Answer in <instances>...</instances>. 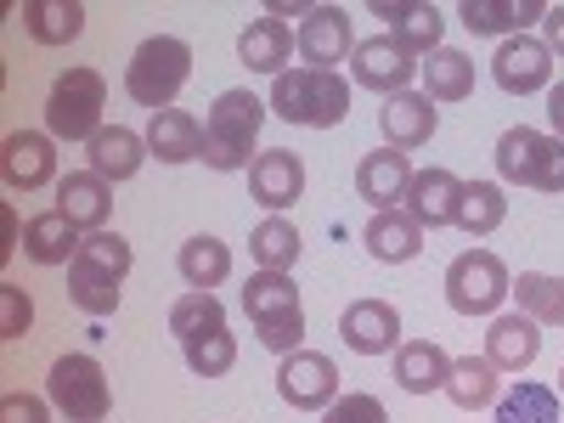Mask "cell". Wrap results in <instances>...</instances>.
Instances as JSON below:
<instances>
[{
	"label": "cell",
	"mask_w": 564,
	"mask_h": 423,
	"mask_svg": "<svg viewBox=\"0 0 564 423\" xmlns=\"http://www.w3.org/2000/svg\"><path fill=\"white\" fill-rule=\"evenodd\" d=\"M271 113L289 124H305V130H334L350 113V79L316 74V68H289L271 79Z\"/></svg>",
	"instance_id": "cell-1"
},
{
	"label": "cell",
	"mask_w": 564,
	"mask_h": 423,
	"mask_svg": "<svg viewBox=\"0 0 564 423\" xmlns=\"http://www.w3.org/2000/svg\"><path fill=\"white\" fill-rule=\"evenodd\" d=\"M265 108L271 102H260L254 90H220L209 119H204V164L220 170V175L249 170L254 164L249 153H254V135L265 124Z\"/></svg>",
	"instance_id": "cell-2"
},
{
	"label": "cell",
	"mask_w": 564,
	"mask_h": 423,
	"mask_svg": "<svg viewBox=\"0 0 564 423\" xmlns=\"http://www.w3.org/2000/svg\"><path fill=\"white\" fill-rule=\"evenodd\" d=\"M186 79H193V45L175 40V34L141 40V45H135V57H130V68H124L130 102H135V108H148V113L175 108V97H181V85H186Z\"/></svg>",
	"instance_id": "cell-3"
},
{
	"label": "cell",
	"mask_w": 564,
	"mask_h": 423,
	"mask_svg": "<svg viewBox=\"0 0 564 423\" xmlns=\"http://www.w3.org/2000/svg\"><path fill=\"white\" fill-rule=\"evenodd\" d=\"M102 108H108V85L97 68H63L52 79L45 97V135L52 141H90L102 130Z\"/></svg>",
	"instance_id": "cell-4"
},
{
	"label": "cell",
	"mask_w": 564,
	"mask_h": 423,
	"mask_svg": "<svg viewBox=\"0 0 564 423\" xmlns=\"http://www.w3.org/2000/svg\"><path fill=\"white\" fill-rule=\"evenodd\" d=\"M45 401H52L68 423H102L108 406H113L102 361L97 356H57L52 379H45Z\"/></svg>",
	"instance_id": "cell-5"
},
{
	"label": "cell",
	"mask_w": 564,
	"mask_h": 423,
	"mask_svg": "<svg viewBox=\"0 0 564 423\" xmlns=\"http://www.w3.org/2000/svg\"><path fill=\"white\" fill-rule=\"evenodd\" d=\"M513 294V276L491 249H463L446 265V305L457 316H497V305Z\"/></svg>",
	"instance_id": "cell-6"
},
{
	"label": "cell",
	"mask_w": 564,
	"mask_h": 423,
	"mask_svg": "<svg viewBox=\"0 0 564 423\" xmlns=\"http://www.w3.org/2000/svg\"><path fill=\"white\" fill-rule=\"evenodd\" d=\"M276 395L289 401L294 412H327V406L339 401V367H334V356H322V350L282 356V367H276Z\"/></svg>",
	"instance_id": "cell-7"
},
{
	"label": "cell",
	"mask_w": 564,
	"mask_h": 423,
	"mask_svg": "<svg viewBox=\"0 0 564 423\" xmlns=\"http://www.w3.org/2000/svg\"><path fill=\"white\" fill-rule=\"evenodd\" d=\"M294 45H300V68L339 74V63H345V57H356L350 12H345V7H311V18L294 29Z\"/></svg>",
	"instance_id": "cell-8"
},
{
	"label": "cell",
	"mask_w": 564,
	"mask_h": 423,
	"mask_svg": "<svg viewBox=\"0 0 564 423\" xmlns=\"http://www.w3.org/2000/svg\"><path fill=\"white\" fill-rule=\"evenodd\" d=\"M417 57L406 52V45H395L390 34H372V40H356V57H350V79L379 90V97H401V90H412L417 79Z\"/></svg>",
	"instance_id": "cell-9"
},
{
	"label": "cell",
	"mask_w": 564,
	"mask_h": 423,
	"mask_svg": "<svg viewBox=\"0 0 564 423\" xmlns=\"http://www.w3.org/2000/svg\"><path fill=\"white\" fill-rule=\"evenodd\" d=\"M0 175L12 193H40L57 181V141L45 130H12L0 141Z\"/></svg>",
	"instance_id": "cell-10"
},
{
	"label": "cell",
	"mask_w": 564,
	"mask_h": 423,
	"mask_svg": "<svg viewBox=\"0 0 564 423\" xmlns=\"http://www.w3.org/2000/svg\"><path fill=\"white\" fill-rule=\"evenodd\" d=\"M491 79L508 90V97H536V90L553 85V52L542 40H531V34H513V40L497 45Z\"/></svg>",
	"instance_id": "cell-11"
},
{
	"label": "cell",
	"mask_w": 564,
	"mask_h": 423,
	"mask_svg": "<svg viewBox=\"0 0 564 423\" xmlns=\"http://www.w3.org/2000/svg\"><path fill=\"white\" fill-rule=\"evenodd\" d=\"M372 18H379L384 34H390L395 45H406L412 57L441 52L446 18H441V7H430V0H372Z\"/></svg>",
	"instance_id": "cell-12"
},
{
	"label": "cell",
	"mask_w": 564,
	"mask_h": 423,
	"mask_svg": "<svg viewBox=\"0 0 564 423\" xmlns=\"http://www.w3.org/2000/svg\"><path fill=\"white\" fill-rule=\"evenodd\" d=\"M339 339H345V350H356V356L401 350V311H395L390 300H356V305H345V316H339Z\"/></svg>",
	"instance_id": "cell-13"
},
{
	"label": "cell",
	"mask_w": 564,
	"mask_h": 423,
	"mask_svg": "<svg viewBox=\"0 0 564 423\" xmlns=\"http://www.w3.org/2000/svg\"><path fill=\"white\" fill-rule=\"evenodd\" d=\"M379 130H384V148H395V153L430 148V135L441 130V108L423 97V90H401V97H384Z\"/></svg>",
	"instance_id": "cell-14"
},
{
	"label": "cell",
	"mask_w": 564,
	"mask_h": 423,
	"mask_svg": "<svg viewBox=\"0 0 564 423\" xmlns=\"http://www.w3.org/2000/svg\"><path fill=\"white\" fill-rule=\"evenodd\" d=\"M249 193H254V204H265L271 215L294 209L300 193H305V164H300V153H289V148L254 153V164H249Z\"/></svg>",
	"instance_id": "cell-15"
},
{
	"label": "cell",
	"mask_w": 564,
	"mask_h": 423,
	"mask_svg": "<svg viewBox=\"0 0 564 423\" xmlns=\"http://www.w3.org/2000/svg\"><path fill=\"white\" fill-rule=\"evenodd\" d=\"M536 356H542V327L525 311L491 316V327H486V361L497 372H513V379H520V372L536 367Z\"/></svg>",
	"instance_id": "cell-16"
},
{
	"label": "cell",
	"mask_w": 564,
	"mask_h": 423,
	"mask_svg": "<svg viewBox=\"0 0 564 423\" xmlns=\"http://www.w3.org/2000/svg\"><path fill=\"white\" fill-rule=\"evenodd\" d=\"M457 198H463V181H457L452 170L430 164V170H417V175H412L401 209H406L423 231H441V226H457Z\"/></svg>",
	"instance_id": "cell-17"
},
{
	"label": "cell",
	"mask_w": 564,
	"mask_h": 423,
	"mask_svg": "<svg viewBox=\"0 0 564 423\" xmlns=\"http://www.w3.org/2000/svg\"><path fill=\"white\" fill-rule=\"evenodd\" d=\"M412 159L395 153V148H379V153H367L356 164V198L372 204V215H384V209H401L406 198V186H412Z\"/></svg>",
	"instance_id": "cell-18"
},
{
	"label": "cell",
	"mask_w": 564,
	"mask_h": 423,
	"mask_svg": "<svg viewBox=\"0 0 564 423\" xmlns=\"http://www.w3.org/2000/svg\"><path fill=\"white\" fill-rule=\"evenodd\" d=\"M57 215H68L79 231H102L108 215H113V186L97 175V170H68L57 181Z\"/></svg>",
	"instance_id": "cell-19"
},
{
	"label": "cell",
	"mask_w": 564,
	"mask_h": 423,
	"mask_svg": "<svg viewBox=\"0 0 564 423\" xmlns=\"http://www.w3.org/2000/svg\"><path fill=\"white\" fill-rule=\"evenodd\" d=\"M85 159L108 186H119V181H130L141 170V159H153V153H148V135H135L130 124H102L97 135L85 141Z\"/></svg>",
	"instance_id": "cell-20"
},
{
	"label": "cell",
	"mask_w": 564,
	"mask_h": 423,
	"mask_svg": "<svg viewBox=\"0 0 564 423\" xmlns=\"http://www.w3.org/2000/svg\"><path fill=\"white\" fill-rule=\"evenodd\" d=\"M300 52V45H294V29L289 23H282V18H254L243 34H238V57H243V68L249 74H289V57Z\"/></svg>",
	"instance_id": "cell-21"
},
{
	"label": "cell",
	"mask_w": 564,
	"mask_h": 423,
	"mask_svg": "<svg viewBox=\"0 0 564 423\" xmlns=\"http://www.w3.org/2000/svg\"><path fill=\"white\" fill-rule=\"evenodd\" d=\"M457 18H463L468 34H502V40H513V34H525L531 23H542L547 7H542V0H463Z\"/></svg>",
	"instance_id": "cell-22"
},
{
	"label": "cell",
	"mask_w": 564,
	"mask_h": 423,
	"mask_svg": "<svg viewBox=\"0 0 564 423\" xmlns=\"http://www.w3.org/2000/svg\"><path fill=\"white\" fill-rule=\"evenodd\" d=\"M446 379H452V356L435 339H401V350H395V384L406 395H435V390H446Z\"/></svg>",
	"instance_id": "cell-23"
},
{
	"label": "cell",
	"mask_w": 564,
	"mask_h": 423,
	"mask_svg": "<svg viewBox=\"0 0 564 423\" xmlns=\"http://www.w3.org/2000/svg\"><path fill=\"white\" fill-rule=\"evenodd\" d=\"M148 153H153L159 164H193V159H204V124L186 113V108L153 113V124H148Z\"/></svg>",
	"instance_id": "cell-24"
},
{
	"label": "cell",
	"mask_w": 564,
	"mask_h": 423,
	"mask_svg": "<svg viewBox=\"0 0 564 423\" xmlns=\"http://www.w3.org/2000/svg\"><path fill=\"white\" fill-rule=\"evenodd\" d=\"M361 243H367L372 260L406 265V260H417V249H423V226H417L406 209H384V215H372V220H367Z\"/></svg>",
	"instance_id": "cell-25"
},
{
	"label": "cell",
	"mask_w": 564,
	"mask_h": 423,
	"mask_svg": "<svg viewBox=\"0 0 564 423\" xmlns=\"http://www.w3.org/2000/svg\"><path fill=\"white\" fill-rule=\"evenodd\" d=\"M79 226L68 220V215H57V209H45V215H34L29 226H23V254L34 260V265H74V254H79Z\"/></svg>",
	"instance_id": "cell-26"
},
{
	"label": "cell",
	"mask_w": 564,
	"mask_h": 423,
	"mask_svg": "<svg viewBox=\"0 0 564 423\" xmlns=\"http://www.w3.org/2000/svg\"><path fill=\"white\" fill-rule=\"evenodd\" d=\"M417 74H423V97L430 102H468L475 97V63H468L463 52H452V45L430 52V63H423Z\"/></svg>",
	"instance_id": "cell-27"
},
{
	"label": "cell",
	"mask_w": 564,
	"mask_h": 423,
	"mask_svg": "<svg viewBox=\"0 0 564 423\" xmlns=\"http://www.w3.org/2000/svg\"><path fill=\"white\" fill-rule=\"evenodd\" d=\"M23 29L40 45H68L85 34V7L79 0H23Z\"/></svg>",
	"instance_id": "cell-28"
},
{
	"label": "cell",
	"mask_w": 564,
	"mask_h": 423,
	"mask_svg": "<svg viewBox=\"0 0 564 423\" xmlns=\"http://www.w3.org/2000/svg\"><path fill=\"white\" fill-rule=\"evenodd\" d=\"M175 271L186 276V289H204V294H215L220 282L231 276V249L220 243V238H186L181 243V254H175Z\"/></svg>",
	"instance_id": "cell-29"
},
{
	"label": "cell",
	"mask_w": 564,
	"mask_h": 423,
	"mask_svg": "<svg viewBox=\"0 0 564 423\" xmlns=\"http://www.w3.org/2000/svg\"><path fill=\"white\" fill-rule=\"evenodd\" d=\"M502 372L486 361V356H457L452 361V379H446V395H452V406H463V412H480V406H497V395H502Z\"/></svg>",
	"instance_id": "cell-30"
},
{
	"label": "cell",
	"mask_w": 564,
	"mask_h": 423,
	"mask_svg": "<svg viewBox=\"0 0 564 423\" xmlns=\"http://www.w3.org/2000/svg\"><path fill=\"white\" fill-rule=\"evenodd\" d=\"M542 130H531V124H513V130H502V141H497V175L508 181V186H531L536 193V164H542Z\"/></svg>",
	"instance_id": "cell-31"
},
{
	"label": "cell",
	"mask_w": 564,
	"mask_h": 423,
	"mask_svg": "<svg viewBox=\"0 0 564 423\" xmlns=\"http://www.w3.org/2000/svg\"><path fill=\"white\" fill-rule=\"evenodd\" d=\"M491 423H558V390L536 379H513V390L497 395Z\"/></svg>",
	"instance_id": "cell-32"
},
{
	"label": "cell",
	"mask_w": 564,
	"mask_h": 423,
	"mask_svg": "<svg viewBox=\"0 0 564 423\" xmlns=\"http://www.w3.org/2000/svg\"><path fill=\"white\" fill-rule=\"evenodd\" d=\"M508 220V198L497 181H463V198H457V231L468 238H491V231Z\"/></svg>",
	"instance_id": "cell-33"
},
{
	"label": "cell",
	"mask_w": 564,
	"mask_h": 423,
	"mask_svg": "<svg viewBox=\"0 0 564 423\" xmlns=\"http://www.w3.org/2000/svg\"><path fill=\"white\" fill-rule=\"evenodd\" d=\"M249 254H254L260 271H294V260H300V226L289 215H265L249 231Z\"/></svg>",
	"instance_id": "cell-34"
},
{
	"label": "cell",
	"mask_w": 564,
	"mask_h": 423,
	"mask_svg": "<svg viewBox=\"0 0 564 423\" xmlns=\"http://www.w3.org/2000/svg\"><path fill=\"white\" fill-rule=\"evenodd\" d=\"M220 327H226V311H220V300L204 294V289H186V294L170 305V334H175L181 345H198V339L220 334Z\"/></svg>",
	"instance_id": "cell-35"
},
{
	"label": "cell",
	"mask_w": 564,
	"mask_h": 423,
	"mask_svg": "<svg viewBox=\"0 0 564 423\" xmlns=\"http://www.w3.org/2000/svg\"><path fill=\"white\" fill-rule=\"evenodd\" d=\"M119 282H124V276L90 265V260H74V265H68V300H74L85 316H113V311H119Z\"/></svg>",
	"instance_id": "cell-36"
},
{
	"label": "cell",
	"mask_w": 564,
	"mask_h": 423,
	"mask_svg": "<svg viewBox=\"0 0 564 423\" xmlns=\"http://www.w3.org/2000/svg\"><path fill=\"white\" fill-rule=\"evenodd\" d=\"M513 300H520V311H525L536 327H564V276L520 271V282H513Z\"/></svg>",
	"instance_id": "cell-37"
},
{
	"label": "cell",
	"mask_w": 564,
	"mask_h": 423,
	"mask_svg": "<svg viewBox=\"0 0 564 423\" xmlns=\"http://www.w3.org/2000/svg\"><path fill=\"white\" fill-rule=\"evenodd\" d=\"M300 305V289H294V271H254L243 282V311L249 322H265L276 311H294Z\"/></svg>",
	"instance_id": "cell-38"
},
{
	"label": "cell",
	"mask_w": 564,
	"mask_h": 423,
	"mask_svg": "<svg viewBox=\"0 0 564 423\" xmlns=\"http://www.w3.org/2000/svg\"><path fill=\"white\" fill-rule=\"evenodd\" d=\"M181 350H186V367H193L198 379H220V372L238 367V339H231L226 327L209 334V339H198V345H181Z\"/></svg>",
	"instance_id": "cell-39"
},
{
	"label": "cell",
	"mask_w": 564,
	"mask_h": 423,
	"mask_svg": "<svg viewBox=\"0 0 564 423\" xmlns=\"http://www.w3.org/2000/svg\"><path fill=\"white\" fill-rule=\"evenodd\" d=\"M254 339H260L271 356H294V350H305V311L294 305V311H276V316L254 322Z\"/></svg>",
	"instance_id": "cell-40"
},
{
	"label": "cell",
	"mask_w": 564,
	"mask_h": 423,
	"mask_svg": "<svg viewBox=\"0 0 564 423\" xmlns=\"http://www.w3.org/2000/svg\"><path fill=\"white\" fill-rule=\"evenodd\" d=\"M74 260H90V265H102V271H113V276H130V243L119 238V231H85V243H79V254Z\"/></svg>",
	"instance_id": "cell-41"
},
{
	"label": "cell",
	"mask_w": 564,
	"mask_h": 423,
	"mask_svg": "<svg viewBox=\"0 0 564 423\" xmlns=\"http://www.w3.org/2000/svg\"><path fill=\"white\" fill-rule=\"evenodd\" d=\"M322 423H390V412H384V401H379V395L350 390V395H339L334 406L322 412Z\"/></svg>",
	"instance_id": "cell-42"
},
{
	"label": "cell",
	"mask_w": 564,
	"mask_h": 423,
	"mask_svg": "<svg viewBox=\"0 0 564 423\" xmlns=\"http://www.w3.org/2000/svg\"><path fill=\"white\" fill-rule=\"evenodd\" d=\"M34 327V305L18 282H0V339H23Z\"/></svg>",
	"instance_id": "cell-43"
},
{
	"label": "cell",
	"mask_w": 564,
	"mask_h": 423,
	"mask_svg": "<svg viewBox=\"0 0 564 423\" xmlns=\"http://www.w3.org/2000/svg\"><path fill=\"white\" fill-rule=\"evenodd\" d=\"M0 423H52V401H40V395H0Z\"/></svg>",
	"instance_id": "cell-44"
},
{
	"label": "cell",
	"mask_w": 564,
	"mask_h": 423,
	"mask_svg": "<svg viewBox=\"0 0 564 423\" xmlns=\"http://www.w3.org/2000/svg\"><path fill=\"white\" fill-rule=\"evenodd\" d=\"M536 193H564V141L558 135H547L542 141V164H536Z\"/></svg>",
	"instance_id": "cell-45"
},
{
	"label": "cell",
	"mask_w": 564,
	"mask_h": 423,
	"mask_svg": "<svg viewBox=\"0 0 564 423\" xmlns=\"http://www.w3.org/2000/svg\"><path fill=\"white\" fill-rule=\"evenodd\" d=\"M542 45L553 57H564V7H547V18H542Z\"/></svg>",
	"instance_id": "cell-46"
},
{
	"label": "cell",
	"mask_w": 564,
	"mask_h": 423,
	"mask_svg": "<svg viewBox=\"0 0 564 423\" xmlns=\"http://www.w3.org/2000/svg\"><path fill=\"white\" fill-rule=\"evenodd\" d=\"M547 124H553V135L564 141V79L547 85Z\"/></svg>",
	"instance_id": "cell-47"
},
{
	"label": "cell",
	"mask_w": 564,
	"mask_h": 423,
	"mask_svg": "<svg viewBox=\"0 0 564 423\" xmlns=\"http://www.w3.org/2000/svg\"><path fill=\"white\" fill-rule=\"evenodd\" d=\"M271 18H311V7H282V0H276V7H271Z\"/></svg>",
	"instance_id": "cell-48"
},
{
	"label": "cell",
	"mask_w": 564,
	"mask_h": 423,
	"mask_svg": "<svg viewBox=\"0 0 564 423\" xmlns=\"http://www.w3.org/2000/svg\"><path fill=\"white\" fill-rule=\"evenodd\" d=\"M553 390H558V395H564V372H558V384H553Z\"/></svg>",
	"instance_id": "cell-49"
}]
</instances>
